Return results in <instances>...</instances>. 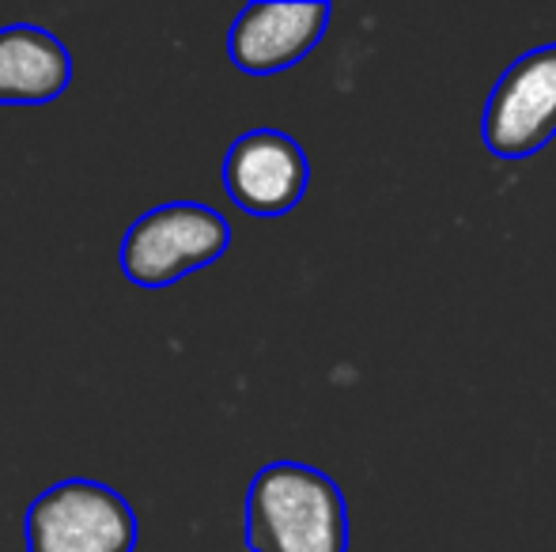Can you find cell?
Here are the masks:
<instances>
[{
	"instance_id": "1",
	"label": "cell",
	"mask_w": 556,
	"mask_h": 552,
	"mask_svg": "<svg viewBox=\"0 0 556 552\" xmlns=\"http://www.w3.org/2000/svg\"><path fill=\"white\" fill-rule=\"evenodd\" d=\"M250 552H349V508L315 465L273 462L247 492Z\"/></svg>"
},
{
	"instance_id": "2",
	"label": "cell",
	"mask_w": 556,
	"mask_h": 552,
	"mask_svg": "<svg viewBox=\"0 0 556 552\" xmlns=\"http://www.w3.org/2000/svg\"><path fill=\"white\" fill-rule=\"evenodd\" d=\"M231 243V228L216 208L170 201L144 213L122 239V269L140 287H167L193 269L213 266Z\"/></svg>"
},
{
	"instance_id": "3",
	"label": "cell",
	"mask_w": 556,
	"mask_h": 552,
	"mask_svg": "<svg viewBox=\"0 0 556 552\" xmlns=\"http://www.w3.org/2000/svg\"><path fill=\"white\" fill-rule=\"evenodd\" d=\"M137 515L99 480H61L27 511V552H132Z\"/></svg>"
},
{
	"instance_id": "4",
	"label": "cell",
	"mask_w": 556,
	"mask_h": 552,
	"mask_svg": "<svg viewBox=\"0 0 556 552\" xmlns=\"http://www.w3.org/2000/svg\"><path fill=\"white\" fill-rule=\"evenodd\" d=\"M556 137V42L522 53L484 103L481 140L500 159H527Z\"/></svg>"
},
{
	"instance_id": "5",
	"label": "cell",
	"mask_w": 556,
	"mask_h": 552,
	"mask_svg": "<svg viewBox=\"0 0 556 552\" xmlns=\"http://www.w3.org/2000/svg\"><path fill=\"white\" fill-rule=\"evenodd\" d=\"M311 167L303 147L280 129H254L227 147L224 190L250 216H285L303 201Z\"/></svg>"
},
{
	"instance_id": "6",
	"label": "cell",
	"mask_w": 556,
	"mask_h": 552,
	"mask_svg": "<svg viewBox=\"0 0 556 552\" xmlns=\"http://www.w3.org/2000/svg\"><path fill=\"white\" fill-rule=\"evenodd\" d=\"M330 4L326 0H295L273 4L257 0L235 15L227 30V53L250 76H273L303 61L326 35Z\"/></svg>"
},
{
	"instance_id": "7",
	"label": "cell",
	"mask_w": 556,
	"mask_h": 552,
	"mask_svg": "<svg viewBox=\"0 0 556 552\" xmlns=\"http://www.w3.org/2000/svg\"><path fill=\"white\" fill-rule=\"evenodd\" d=\"M73 80V57L58 35L35 23H12L0 30V106H38L65 95Z\"/></svg>"
}]
</instances>
